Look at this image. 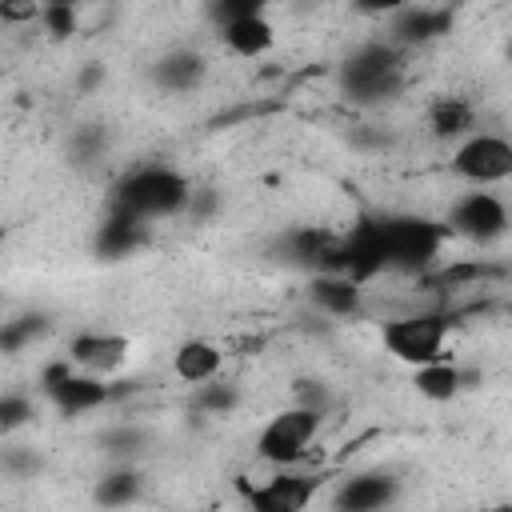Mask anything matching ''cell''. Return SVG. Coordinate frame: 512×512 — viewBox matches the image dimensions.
<instances>
[{
	"label": "cell",
	"instance_id": "cell-34",
	"mask_svg": "<svg viewBox=\"0 0 512 512\" xmlns=\"http://www.w3.org/2000/svg\"><path fill=\"white\" fill-rule=\"evenodd\" d=\"M480 512H512L508 504H488V508H480Z\"/></svg>",
	"mask_w": 512,
	"mask_h": 512
},
{
	"label": "cell",
	"instance_id": "cell-30",
	"mask_svg": "<svg viewBox=\"0 0 512 512\" xmlns=\"http://www.w3.org/2000/svg\"><path fill=\"white\" fill-rule=\"evenodd\" d=\"M40 20L36 0H0V24H32Z\"/></svg>",
	"mask_w": 512,
	"mask_h": 512
},
{
	"label": "cell",
	"instance_id": "cell-19",
	"mask_svg": "<svg viewBox=\"0 0 512 512\" xmlns=\"http://www.w3.org/2000/svg\"><path fill=\"white\" fill-rule=\"evenodd\" d=\"M428 128L436 140H468L476 132V108L460 96H440L428 108Z\"/></svg>",
	"mask_w": 512,
	"mask_h": 512
},
{
	"label": "cell",
	"instance_id": "cell-25",
	"mask_svg": "<svg viewBox=\"0 0 512 512\" xmlns=\"http://www.w3.org/2000/svg\"><path fill=\"white\" fill-rule=\"evenodd\" d=\"M52 40H68L72 32H80V12L76 4H40V20H36Z\"/></svg>",
	"mask_w": 512,
	"mask_h": 512
},
{
	"label": "cell",
	"instance_id": "cell-21",
	"mask_svg": "<svg viewBox=\"0 0 512 512\" xmlns=\"http://www.w3.org/2000/svg\"><path fill=\"white\" fill-rule=\"evenodd\" d=\"M504 276V264H484V260H460V264H448V268H432L428 276H420L428 288H440V292H456V288H480L484 280H500Z\"/></svg>",
	"mask_w": 512,
	"mask_h": 512
},
{
	"label": "cell",
	"instance_id": "cell-7",
	"mask_svg": "<svg viewBox=\"0 0 512 512\" xmlns=\"http://www.w3.org/2000/svg\"><path fill=\"white\" fill-rule=\"evenodd\" d=\"M444 232H448V236H464V240H472V244H492V240H500V236L508 232V204H504L496 192H484V188L464 192V196L448 208Z\"/></svg>",
	"mask_w": 512,
	"mask_h": 512
},
{
	"label": "cell",
	"instance_id": "cell-9",
	"mask_svg": "<svg viewBox=\"0 0 512 512\" xmlns=\"http://www.w3.org/2000/svg\"><path fill=\"white\" fill-rule=\"evenodd\" d=\"M316 488H320V480L316 476H300V472H276L264 484L240 480L248 512H304L312 504Z\"/></svg>",
	"mask_w": 512,
	"mask_h": 512
},
{
	"label": "cell",
	"instance_id": "cell-8",
	"mask_svg": "<svg viewBox=\"0 0 512 512\" xmlns=\"http://www.w3.org/2000/svg\"><path fill=\"white\" fill-rule=\"evenodd\" d=\"M388 268V252H384V236H380V216H364L352 236L336 248V272L348 276L352 284H372L380 272Z\"/></svg>",
	"mask_w": 512,
	"mask_h": 512
},
{
	"label": "cell",
	"instance_id": "cell-24",
	"mask_svg": "<svg viewBox=\"0 0 512 512\" xmlns=\"http://www.w3.org/2000/svg\"><path fill=\"white\" fill-rule=\"evenodd\" d=\"M236 404H240V388L220 376L196 384V392H192V408L204 416H228V412H236Z\"/></svg>",
	"mask_w": 512,
	"mask_h": 512
},
{
	"label": "cell",
	"instance_id": "cell-33",
	"mask_svg": "<svg viewBox=\"0 0 512 512\" xmlns=\"http://www.w3.org/2000/svg\"><path fill=\"white\" fill-rule=\"evenodd\" d=\"M104 444H112V452H132L140 444V432L136 428H116V432L104 436Z\"/></svg>",
	"mask_w": 512,
	"mask_h": 512
},
{
	"label": "cell",
	"instance_id": "cell-27",
	"mask_svg": "<svg viewBox=\"0 0 512 512\" xmlns=\"http://www.w3.org/2000/svg\"><path fill=\"white\" fill-rule=\"evenodd\" d=\"M256 12H264L260 0H216V4H208V16H212L216 28H228V24H236L244 16H256Z\"/></svg>",
	"mask_w": 512,
	"mask_h": 512
},
{
	"label": "cell",
	"instance_id": "cell-32",
	"mask_svg": "<svg viewBox=\"0 0 512 512\" xmlns=\"http://www.w3.org/2000/svg\"><path fill=\"white\" fill-rule=\"evenodd\" d=\"M104 80H108V68H104L100 60H88V64H80V72H76V92H80V96H92Z\"/></svg>",
	"mask_w": 512,
	"mask_h": 512
},
{
	"label": "cell",
	"instance_id": "cell-16",
	"mask_svg": "<svg viewBox=\"0 0 512 512\" xmlns=\"http://www.w3.org/2000/svg\"><path fill=\"white\" fill-rule=\"evenodd\" d=\"M48 400L64 412V416H84V412H96L112 400V388L100 380V376H88V372H72L60 388L48 392Z\"/></svg>",
	"mask_w": 512,
	"mask_h": 512
},
{
	"label": "cell",
	"instance_id": "cell-15",
	"mask_svg": "<svg viewBox=\"0 0 512 512\" xmlns=\"http://www.w3.org/2000/svg\"><path fill=\"white\" fill-rule=\"evenodd\" d=\"M208 76V60L192 48H172L152 64V84L164 92H192Z\"/></svg>",
	"mask_w": 512,
	"mask_h": 512
},
{
	"label": "cell",
	"instance_id": "cell-10",
	"mask_svg": "<svg viewBox=\"0 0 512 512\" xmlns=\"http://www.w3.org/2000/svg\"><path fill=\"white\" fill-rule=\"evenodd\" d=\"M396 500H400V476L384 468H368V472H352L336 488L332 508L336 512H384Z\"/></svg>",
	"mask_w": 512,
	"mask_h": 512
},
{
	"label": "cell",
	"instance_id": "cell-28",
	"mask_svg": "<svg viewBox=\"0 0 512 512\" xmlns=\"http://www.w3.org/2000/svg\"><path fill=\"white\" fill-rule=\"evenodd\" d=\"M104 144H108V136H104V128L100 124H84L76 136H72V156L84 164V160H96L100 152H104Z\"/></svg>",
	"mask_w": 512,
	"mask_h": 512
},
{
	"label": "cell",
	"instance_id": "cell-17",
	"mask_svg": "<svg viewBox=\"0 0 512 512\" xmlns=\"http://www.w3.org/2000/svg\"><path fill=\"white\" fill-rule=\"evenodd\" d=\"M220 368H224V352H220V344H212V340L192 336V340H184V344L172 352V372H176V380H184V384L216 380Z\"/></svg>",
	"mask_w": 512,
	"mask_h": 512
},
{
	"label": "cell",
	"instance_id": "cell-2",
	"mask_svg": "<svg viewBox=\"0 0 512 512\" xmlns=\"http://www.w3.org/2000/svg\"><path fill=\"white\" fill-rule=\"evenodd\" d=\"M380 236L388 252V268L404 276H428L440 260V248L448 240L444 224L424 216H380Z\"/></svg>",
	"mask_w": 512,
	"mask_h": 512
},
{
	"label": "cell",
	"instance_id": "cell-4",
	"mask_svg": "<svg viewBox=\"0 0 512 512\" xmlns=\"http://www.w3.org/2000/svg\"><path fill=\"white\" fill-rule=\"evenodd\" d=\"M452 316L448 312H416V316H396L380 324V344L396 360L424 368L432 360H444V340H448Z\"/></svg>",
	"mask_w": 512,
	"mask_h": 512
},
{
	"label": "cell",
	"instance_id": "cell-31",
	"mask_svg": "<svg viewBox=\"0 0 512 512\" xmlns=\"http://www.w3.org/2000/svg\"><path fill=\"white\" fill-rule=\"evenodd\" d=\"M76 372V364L68 360V356H56V360H48L44 368H40V388H44V396L52 392V388H60L68 376Z\"/></svg>",
	"mask_w": 512,
	"mask_h": 512
},
{
	"label": "cell",
	"instance_id": "cell-11",
	"mask_svg": "<svg viewBox=\"0 0 512 512\" xmlns=\"http://www.w3.org/2000/svg\"><path fill=\"white\" fill-rule=\"evenodd\" d=\"M68 360L76 364V372L88 376H112L116 368H124L128 360V336L120 332H76L68 344Z\"/></svg>",
	"mask_w": 512,
	"mask_h": 512
},
{
	"label": "cell",
	"instance_id": "cell-29",
	"mask_svg": "<svg viewBox=\"0 0 512 512\" xmlns=\"http://www.w3.org/2000/svg\"><path fill=\"white\" fill-rule=\"evenodd\" d=\"M0 468L12 472V476H32V472H40V456L32 448H8L0 456Z\"/></svg>",
	"mask_w": 512,
	"mask_h": 512
},
{
	"label": "cell",
	"instance_id": "cell-22",
	"mask_svg": "<svg viewBox=\"0 0 512 512\" xmlns=\"http://www.w3.org/2000/svg\"><path fill=\"white\" fill-rule=\"evenodd\" d=\"M412 384L432 404H448V400H456L464 392V376H460V368L452 360H432L424 368H412Z\"/></svg>",
	"mask_w": 512,
	"mask_h": 512
},
{
	"label": "cell",
	"instance_id": "cell-6",
	"mask_svg": "<svg viewBox=\"0 0 512 512\" xmlns=\"http://www.w3.org/2000/svg\"><path fill=\"white\" fill-rule=\"evenodd\" d=\"M448 164L460 180H468L476 188H492L512 176V144L496 132H472L468 140L456 144Z\"/></svg>",
	"mask_w": 512,
	"mask_h": 512
},
{
	"label": "cell",
	"instance_id": "cell-5",
	"mask_svg": "<svg viewBox=\"0 0 512 512\" xmlns=\"http://www.w3.org/2000/svg\"><path fill=\"white\" fill-rule=\"evenodd\" d=\"M320 420H324V412L304 408V404H292V408L276 412V416L260 428V436H256V456H260L264 464H276V468L300 464V460L308 456L316 432H320Z\"/></svg>",
	"mask_w": 512,
	"mask_h": 512
},
{
	"label": "cell",
	"instance_id": "cell-1",
	"mask_svg": "<svg viewBox=\"0 0 512 512\" xmlns=\"http://www.w3.org/2000/svg\"><path fill=\"white\" fill-rule=\"evenodd\" d=\"M192 200V184L168 168V164H144V168H132L120 184H116V196H112V208L136 216V220H168L176 212H184Z\"/></svg>",
	"mask_w": 512,
	"mask_h": 512
},
{
	"label": "cell",
	"instance_id": "cell-14",
	"mask_svg": "<svg viewBox=\"0 0 512 512\" xmlns=\"http://www.w3.org/2000/svg\"><path fill=\"white\" fill-rule=\"evenodd\" d=\"M308 300L328 316H360L364 312V288L340 272H316L308 280Z\"/></svg>",
	"mask_w": 512,
	"mask_h": 512
},
{
	"label": "cell",
	"instance_id": "cell-3",
	"mask_svg": "<svg viewBox=\"0 0 512 512\" xmlns=\"http://www.w3.org/2000/svg\"><path fill=\"white\" fill-rule=\"evenodd\" d=\"M404 80V64H400V52L392 44H360L344 64H340V88L348 92V100H360V104H376V100H388L396 96Z\"/></svg>",
	"mask_w": 512,
	"mask_h": 512
},
{
	"label": "cell",
	"instance_id": "cell-26",
	"mask_svg": "<svg viewBox=\"0 0 512 512\" xmlns=\"http://www.w3.org/2000/svg\"><path fill=\"white\" fill-rule=\"evenodd\" d=\"M32 416H36V404L28 396H20V392H4L0 396V436L20 432L24 424H32Z\"/></svg>",
	"mask_w": 512,
	"mask_h": 512
},
{
	"label": "cell",
	"instance_id": "cell-23",
	"mask_svg": "<svg viewBox=\"0 0 512 512\" xmlns=\"http://www.w3.org/2000/svg\"><path fill=\"white\" fill-rule=\"evenodd\" d=\"M44 332H48V316H40V312L12 316V320L0 324V352H4V356H16V352H24L28 344H36Z\"/></svg>",
	"mask_w": 512,
	"mask_h": 512
},
{
	"label": "cell",
	"instance_id": "cell-18",
	"mask_svg": "<svg viewBox=\"0 0 512 512\" xmlns=\"http://www.w3.org/2000/svg\"><path fill=\"white\" fill-rule=\"evenodd\" d=\"M220 40H224V48L232 56L256 60L276 44V24L268 20V12H256V16H244V20L228 24V28H220Z\"/></svg>",
	"mask_w": 512,
	"mask_h": 512
},
{
	"label": "cell",
	"instance_id": "cell-12",
	"mask_svg": "<svg viewBox=\"0 0 512 512\" xmlns=\"http://www.w3.org/2000/svg\"><path fill=\"white\" fill-rule=\"evenodd\" d=\"M452 8H428V4H400L392 12V36L396 44H428L452 32Z\"/></svg>",
	"mask_w": 512,
	"mask_h": 512
},
{
	"label": "cell",
	"instance_id": "cell-13",
	"mask_svg": "<svg viewBox=\"0 0 512 512\" xmlns=\"http://www.w3.org/2000/svg\"><path fill=\"white\" fill-rule=\"evenodd\" d=\"M96 252L104 256V260H120V256H132L136 248H144L148 244V224L144 220H136V216H128V212H120V208H112L104 220H100V228H96Z\"/></svg>",
	"mask_w": 512,
	"mask_h": 512
},
{
	"label": "cell",
	"instance_id": "cell-20",
	"mask_svg": "<svg viewBox=\"0 0 512 512\" xmlns=\"http://www.w3.org/2000/svg\"><path fill=\"white\" fill-rule=\"evenodd\" d=\"M140 496H144V476H140L136 468H128V464L104 472V476L96 480V488H92V500H96L100 508H108V512L132 508Z\"/></svg>",
	"mask_w": 512,
	"mask_h": 512
}]
</instances>
